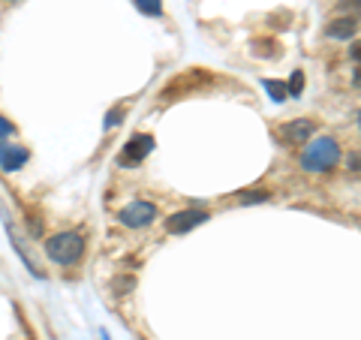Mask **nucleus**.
Wrapping results in <instances>:
<instances>
[{
	"label": "nucleus",
	"instance_id": "obj_1",
	"mask_svg": "<svg viewBox=\"0 0 361 340\" xmlns=\"http://www.w3.org/2000/svg\"><path fill=\"white\" fill-rule=\"evenodd\" d=\"M341 163V145H337L331 135H322V139H313L301 154V166L307 172H329Z\"/></svg>",
	"mask_w": 361,
	"mask_h": 340
},
{
	"label": "nucleus",
	"instance_id": "obj_2",
	"mask_svg": "<svg viewBox=\"0 0 361 340\" xmlns=\"http://www.w3.org/2000/svg\"><path fill=\"white\" fill-rule=\"evenodd\" d=\"M45 256L58 265H73L85 256V238L78 232H61L45 241Z\"/></svg>",
	"mask_w": 361,
	"mask_h": 340
},
{
	"label": "nucleus",
	"instance_id": "obj_3",
	"mask_svg": "<svg viewBox=\"0 0 361 340\" xmlns=\"http://www.w3.org/2000/svg\"><path fill=\"white\" fill-rule=\"evenodd\" d=\"M202 223H208V211H199V208L175 211L172 217H166V232L169 235H184V232H193Z\"/></svg>",
	"mask_w": 361,
	"mask_h": 340
},
{
	"label": "nucleus",
	"instance_id": "obj_4",
	"mask_svg": "<svg viewBox=\"0 0 361 340\" xmlns=\"http://www.w3.org/2000/svg\"><path fill=\"white\" fill-rule=\"evenodd\" d=\"M121 223L130 226V229H145V226H151L154 217H157V208L151 205V202H133V205H127L121 214Z\"/></svg>",
	"mask_w": 361,
	"mask_h": 340
},
{
	"label": "nucleus",
	"instance_id": "obj_5",
	"mask_svg": "<svg viewBox=\"0 0 361 340\" xmlns=\"http://www.w3.org/2000/svg\"><path fill=\"white\" fill-rule=\"evenodd\" d=\"M208 82H211V75H208V73H202V70H190V73H184L180 78H175V82L163 90V99H172L175 94L184 97V94H190V90H196V87L208 85Z\"/></svg>",
	"mask_w": 361,
	"mask_h": 340
},
{
	"label": "nucleus",
	"instance_id": "obj_6",
	"mask_svg": "<svg viewBox=\"0 0 361 340\" xmlns=\"http://www.w3.org/2000/svg\"><path fill=\"white\" fill-rule=\"evenodd\" d=\"M313 121H289V123H283L277 133H280V139H283L286 145H304L313 135Z\"/></svg>",
	"mask_w": 361,
	"mask_h": 340
},
{
	"label": "nucleus",
	"instance_id": "obj_7",
	"mask_svg": "<svg viewBox=\"0 0 361 340\" xmlns=\"http://www.w3.org/2000/svg\"><path fill=\"white\" fill-rule=\"evenodd\" d=\"M27 160H30L27 148H21V145H0V169L4 172H18Z\"/></svg>",
	"mask_w": 361,
	"mask_h": 340
},
{
	"label": "nucleus",
	"instance_id": "obj_8",
	"mask_svg": "<svg viewBox=\"0 0 361 340\" xmlns=\"http://www.w3.org/2000/svg\"><path fill=\"white\" fill-rule=\"evenodd\" d=\"M151 151H154V139H151L148 133H139V135H133V139L127 142V148H123V160L142 163Z\"/></svg>",
	"mask_w": 361,
	"mask_h": 340
},
{
	"label": "nucleus",
	"instance_id": "obj_9",
	"mask_svg": "<svg viewBox=\"0 0 361 340\" xmlns=\"http://www.w3.org/2000/svg\"><path fill=\"white\" fill-rule=\"evenodd\" d=\"M355 30H358L355 18H337V21H331V25L325 28V33H329L331 40H353Z\"/></svg>",
	"mask_w": 361,
	"mask_h": 340
},
{
	"label": "nucleus",
	"instance_id": "obj_10",
	"mask_svg": "<svg viewBox=\"0 0 361 340\" xmlns=\"http://www.w3.org/2000/svg\"><path fill=\"white\" fill-rule=\"evenodd\" d=\"M265 90L271 94V99H274V103H283V99L289 97V90H286V85L283 82H274V78H265Z\"/></svg>",
	"mask_w": 361,
	"mask_h": 340
},
{
	"label": "nucleus",
	"instance_id": "obj_11",
	"mask_svg": "<svg viewBox=\"0 0 361 340\" xmlns=\"http://www.w3.org/2000/svg\"><path fill=\"white\" fill-rule=\"evenodd\" d=\"M135 6H139L145 16H160V13H163V4H160V0H135Z\"/></svg>",
	"mask_w": 361,
	"mask_h": 340
},
{
	"label": "nucleus",
	"instance_id": "obj_12",
	"mask_svg": "<svg viewBox=\"0 0 361 340\" xmlns=\"http://www.w3.org/2000/svg\"><path fill=\"white\" fill-rule=\"evenodd\" d=\"M289 97H301V90H304V73L301 70H295L292 73V78H289Z\"/></svg>",
	"mask_w": 361,
	"mask_h": 340
},
{
	"label": "nucleus",
	"instance_id": "obj_13",
	"mask_svg": "<svg viewBox=\"0 0 361 340\" xmlns=\"http://www.w3.org/2000/svg\"><path fill=\"white\" fill-rule=\"evenodd\" d=\"M133 286H135V280H133V277H115V280H111V289H115L118 296H123V292H130Z\"/></svg>",
	"mask_w": 361,
	"mask_h": 340
},
{
	"label": "nucleus",
	"instance_id": "obj_14",
	"mask_svg": "<svg viewBox=\"0 0 361 340\" xmlns=\"http://www.w3.org/2000/svg\"><path fill=\"white\" fill-rule=\"evenodd\" d=\"M121 121H123V109H111L109 115H106V123H103V127H106V130H115Z\"/></svg>",
	"mask_w": 361,
	"mask_h": 340
},
{
	"label": "nucleus",
	"instance_id": "obj_15",
	"mask_svg": "<svg viewBox=\"0 0 361 340\" xmlns=\"http://www.w3.org/2000/svg\"><path fill=\"white\" fill-rule=\"evenodd\" d=\"M6 135H13V123H9L6 118H0V142H4Z\"/></svg>",
	"mask_w": 361,
	"mask_h": 340
}]
</instances>
